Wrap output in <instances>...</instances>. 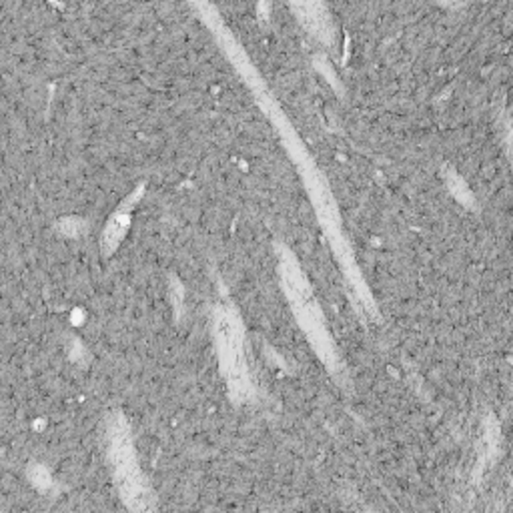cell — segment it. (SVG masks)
Segmentation results:
<instances>
[{"label": "cell", "mask_w": 513, "mask_h": 513, "mask_svg": "<svg viewBox=\"0 0 513 513\" xmlns=\"http://www.w3.org/2000/svg\"><path fill=\"white\" fill-rule=\"evenodd\" d=\"M129 222H131V217L124 213V209H119L108 222L104 227L103 233V241H101V247H103V255H111L117 247L120 245V241L124 237L127 229H129Z\"/></svg>", "instance_id": "cell-1"}, {"label": "cell", "mask_w": 513, "mask_h": 513, "mask_svg": "<svg viewBox=\"0 0 513 513\" xmlns=\"http://www.w3.org/2000/svg\"><path fill=\"white\" fill-rule=\"evenodd\" d=\"M86 221L85 219H79V217H70V219H65V221L60 222V233L63 235H67V237H79V235H83L86 231Z\"/></svg>", "instance_id": "cell-2"}]
</instances>
